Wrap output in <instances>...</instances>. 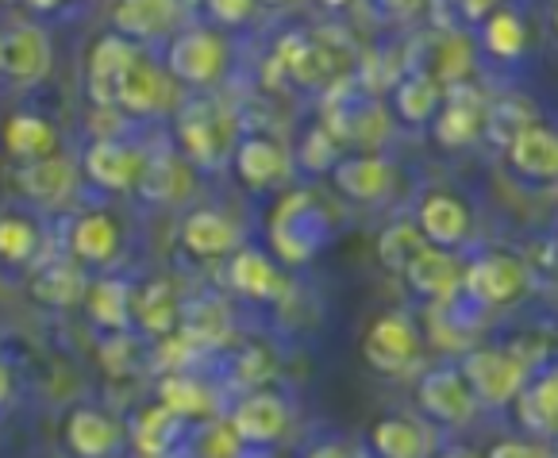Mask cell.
Returning a JSON list of instances; mask_svg holds the SVG:
<instances>
[{"label": "cell", "mask_w": 558, "mask_h": 458, "mask_svg": "<svg viewBox=\"0 0 558 458\" xmlns=\"http://www.w3.org/2000/svg\"><path fill=\"white\" fill-rule=\"evenodd\" d=\"M328 213L313 189H293L270 213V246L286 266H308L316 251L328 243Z\"/></svg>", "instance_id": "6da1fadb"}, {"label": "cell", "mask_w": 558, "mask_h": 458, "mask_svg": "<svg viewBox=\"0 0 558 458\" xmlns=\"http://www.w3.org/2000/svg\"><path fill=\"white\" fill-rule=\"evenodd\" d=\"M178 143L181 158H190L201 170H216V166L231 162L235 150V120L228 108L213 105V100H193V105L178 108Z\"/></svg>", "instance_id": "7a4b0ae2"}, {"label": "cell", "mask_w": 558, "mask_h": 458, "mask_svg": "<svg viewBox=\"0 0 558 458\" xmlns=\"http://www.w3.org/2000/svg\"><path fill=\"white\" fill-rule=\"evenodd\" d=\"M459 374L470 385V393H474V401L493 405V409L512 405L527 385L524 359L505 351V347H470L462 354Z\"/></svg>", "instance_id": "3957f363"}, {"label": "cell", "mask_w": 558, "mask_h": 458, "mask_svg": "<svg viewBox=\"0 0 558 458\" xmlns=\"http://www.w3.org/2000/svg\"><path fill=\"white\" fill-rule=\"evenodd\" d=\"M462 293L482 309H505L527 293V266L509 251H485L462 266Z\"/></svg>", "instance_id": "277c9868"}, {"label": "cell", "mask_w": 558, "mask_h": 458, "mask_svg": "<svg viewBox=\"0 0 558 458\" xmlns=\"http://www.w3.org/2000/svg\"><path fill=\"white\" fill-rule=\"evenodd\" d=\"M166 70L178 85H216L228 70V43L208 27H190L178 32L166 50Z\"/></svg>", "instance_id": "5b68a950"}, {"label": "cell", "mask_w": 558, "mask_h": 458, "mask_svg": "<svg viewBox=\"0 0 558 458\" xmlns=\"http://www.w3.org/2000/svg\"><path fill=\"white\" fill-rule=\"evenodd\" d=\"M181 85L170 77V70L158 62H150L147 55H140L132 62V70L123 74L120 97H116V112L128 116H162L181 108Z\"/></svg>", "instance_id": "8992f818"}, {"label": "cell", "mask_w": 558, "mask_h": 458, "mask_svg": "<svg viewBox=\"0 0 558 458\" xmlns=\"http://www.w3.org/2000/svg\"><path fill=\"white\" fill-rule=\"evenodd\" d=\"M278 65L301 89H336L347 74L343 55L313 35H286V43L278 47Z\"/></svg>", "instance_id": "52a82bcc"}, {"label": "cell", "mask_w": 558, "mask_h": 458, "mask_svg": "<svg viewBox=\"0 0 558 458\" xmlns=\"http://www.w3.org/2000/svg\"><path fill=\"white\" fill-rule=\"evenodd\" d=\"M420 351H424V343H420L416 324L401 312L378 316L369 324L366 339H362V354L378 374H404V370L416 366Z\"/></svg>", "instance_id": "ba28073f"}, {"label": "cell", "mask_w": 558, "mask_h": 458, "mask_svg": "<svg viewBox=\"0 0 558 458\" xmlns=\"http://www.w3.org/2000/svg\"><path fill=\"white\" fill-rule=\"evenodd\" d=\"M505 166L520 185L550 189L558 185V128L547 123H527L517 140L505 147Z\"/></svg>", "instance_id": "9c48e42d"}, {"label": "cell", "mask_w": 558, "mask_h": 458, "mask_svg": "<svg viewBox=\"0 0 558 458\" xmlns=\"http://www.w3.org/2000/svg\"><path fill=\"white\" fill-rule=\"evenodd\" d=\"M416 405L424 417H432L436 424H447V427L470 424L477 409L474 393H470V385L462 382V374L454 366L427 370L416 382Z\"/></svg>", "instance_id": "30bf717a"}, {"label": "cell", "mask_w": 558, "mask_h": 458, "mask_svg": "<svg viewBox=\"0 0 558 458\" xmlns=\"http://www.w3.org/2000/svg\"><path fill=\"white\" fill-rule=\"evenodd\" d=\"M135 58H140V47L123 35H105L93 43L89 58H85V93H89L93 108H116L123 74L132 70Z\"/></svg>", "instance_id": "8fae6325"}, {"label": "cell", "mask_w": 558, "mask_h": 458, "mask_svg": "<svg viewBox=\"0 0 558 458\" xmlns=\"http://www.w3.org/2000/svg\"><path fill=\"white\" fill-rule=\"evenodd\" d=\"M331 185H336V193H343L347 201H354V205H381V201H389V193H393L397 170L378 150H362V155L339 158V166L331 170Z\"/></svg>", "instance_id": "7c38bea8"}, {"label": "cell", "mask_w": 558, "mask_h": 458, "mask_svg": "<svg viewBox=\"0 0 558 458\" xmlns=\"http://www.w3.org/2000/svg\"><path fill=\"white\" fill-rule=\"evenodd\" d=\"M416 228L427 239V246L459 251L474 231V216H470L466 201H459L447 189H432L416 208Z\"/></svg>", "instance_id": "4fadbf2b"}, {"label": "cell", "mask_w": 558, "mask_h": 458, "mask_svg": "<svg viewBox=\"0 0 558 458\" xmlns=\"http://www.w3.org/2000/svg\"><path fill=\"white\" fill-rule=\"evenodd\" d=\"M228 424H231V432L239 435L243 447H266V443L286 435L289 405H286V397H278V393L255 389V393H246L243 401L231 409Z\"/></svg>", "instance_id": "5bb4252c"}, {"label": "cell", "mask_w": 558, "mask_h": 458, "mask_svg": "<svg viewBox=\"0 0 558 458\" xmlns=\"http://www.w3.org/2000/svg\"><path fill=\"white\" fill-rule=\"evenodd\" d=\"M485 135V100L466 89H447L444 108L432 120V140L444 150H466Z\"/></svg>", "instance_id": "9a60e30c"}, {"label": "cell", "mask_w": 558, "mask_h": 458, "mask_svg": "<svg viewBox=\"0 0 558 458\" xmlns=\"http://www.w3.org/2000/svg\"><path fill=\"white\" fill-rule=\"evenodd\" d=\"M324 123L339 143H359L366 150H374L389 135V116L374 97H343L339 108H328Z\"/></svg>", "instance_id": "2e32d148"}, {"label": "cell", "mask_w": 558, "mask_h": 458, "mask_svg": "<svg viewBox=\"0 0 558 458\" xmlns=\"http://www.w3.org/2000/svg\"><path fill=\"white\" fill-rule=\"evenodd\" d=\"M231 170H235L239 185L274 189L289 178V155L281 143L266 140V135H243L231 150Z\"/></svg>", "instance_id": "e0dca14e"}, {"label": "cell", "mask_w": 558, "mask_h": 458, "mask_svg": "<svg viewBox=\"0 0 558 458\" xmlns=\"http://www.w3.org/2000/svg\"><path fill=\"white\" fill-rule=\"evenodd\" d=\"M54 65L50 35L35 24H20L4 32V74L20 85H39Z\"/></svg>", "instance_id": "ac0fdd59"}, {"label": "cell", "mask_w": 558, "mask_h": 458, "mask_svg": "<svg viewBox=\"0 0 558 458\" xmlns=\"http://www.w3.org/2000/svg\"><path fill=\"white\" fill-rule=\"evenodd\" d=\"M404 281L412 286V293L424 297L432 304H451L462 293V262L451 251L439 246H424V254L412 258V266L404 270Z\"/></svg>", "instance_id": "d6986e66"}, {"label": "cell", "mask_w": 558, "mask_h": 458, "mask_svg": "<svg viewBox=\"0 0 558 458\" xmlns=\"http://www.w3.org/2000/svg\"><path fill=\"white\" fill-rule=\"evenodd\" d=\"M82 162L93 185L120 193V189H135V181H140L143 150H135L132 143H123V140H93L89 147H85Z\"/></svg>", "instance_id": "ffe728a7"}, {"label": "cell", "mask_w": 558, "mask_h": 458, "mask_svg": "<svg viewBox=\"0 0 558 458\" xmlns=\"http://www.w3.org/2000/svg\"><path fill=\"white\" fill-rule=\"evenodd\" d=\"M181 0H116L112 9V27L116 35L132 43L162 39L178 27L181 20Z\"/></svg>", "instance_id": "44dd1931"}, {"label": "cell", "mask_w": 558, "mask_h": 458, "mask_svg": "<svg viewBox=\"0 0 558 458\" xmlns=\"http://www.w3.org/2000/svg\"><path fill=\"white\" fill-rule=\"evenodd\" d=\"M181 243L193 258H223V254H235L243 236H239V224L231 216L216 213V208H193L181 224Z\"/></svg>", "instance_id": "7402d4cb"}, {"label": "cell", "mask_w": 558, "mask_h": 458, "mask_svg": "<svg viewBox=\"0 0 558 458\" xmlns=\"http://www.w3.org/2000/svg\"><path fill=\"white\" fill-rule=\"evenodd\" d=\"M16 189L27 201H35V205H47V208L66 205L77 189V170L58 155L39 158V162H24L16 170Z\"/></svg>", "instance_id": "603a6c76"}, {"label": "cell", "mask_w": 558, "mask_h": 458, "mask_svg": "<svg viewBox=\"0 0 558 458\" xmlns=\"http://www.w3.org/2000/svg\"><path fill=\"white\" fill-rule=\"evenodd\" d=\"M228 286L246 301H274V297H281L286 281H281L270 254L255 251V246H239L235 254H228Z\"/></svg>", "instance_id": "cb8c5ba5"}, {"label": "cell", "mask_w": 558, "mask_h": 458, "mask_svg": "<svg viewBox=\"0 0 558 458\" xmlns=\"http://www.w3.org/2000/svg\"><path fill=\"white\" fill-rule=\"evenodd\" d=\"M444 85L436 77L427 74V70H412V74L397 77L393 85V112L401 123L409 128H427V123L436 120V112L444 108Z\"/></svg>", "instance_id": "d4e9b609"}, {"label": "cell", "mask_w": 558, "mask_h": 458, "mask_svg": "<svg viewBox=\"0 0 558 458\" xmlns=\"http://www.w3.org/2000/svg\"><path fill=\"white\" fill-rule=\"evenodd\" d=\"M190 162L170 150H158V155H143V170H140V189L143 201H158V205H170V201H181V196H190Z\"/></svg>", "instance_id": "484cf974"}, {"label": "cell", "mask_w": 558, "mask_h": 458, "mask_svg": "<svg viewBox=\"0 0 558 458\" xmlns=\"http://www.w3.org/2000/svg\"><path fill=\"white\" fill-rule=\"evenodd\" d=\"M512 405H517L520 424L532 435H558V362L527 377L524 393Z\"/></svg>", "instance_id": "4316f807"}, {"label": "cell", "mask_w": 558, "mask_h": 458, "mask_svg": "<svg viewBox=\"0 0 558 458\" xmlns=\"http://www.w3.org/2000/svg\"><path fill=\"white\" fill-rule=\"evenodd\" d=\"M62 435L77 458H108L120 447V424L100 409H74L66 417Z\"/></svg>", "instance_id": "83f0119b"}, {"label": "cell", "mask_w": 558, "mask_h": 458, "mask_svg": "<svg viewBox=\"0 0 558 458\" xmlns=\"http://www.w3.org/2000/svg\"><path fill=\"white\" fill-rule=\"evenodd\" d=\"M181 309H185V304H181L178 289H173L170 281L158 278V281H147V286L135 293L132 320L147 332V336L166 339L181 327Z\"/></svg>", "instance_id": "f1b7e54d"}, {"label": "cell", "mask_w": 558, "mask_h": 458, "mask_svg": "<svg viewBox=\"0 0 558 458\" xmlns=\"http://www.w3.org/2000/svg\"><path fill=\"white\" fill-rule=\"evenodd\" d=\"M85 289L89 281H85L82 266L70 258H50L32 274V297L47 309H70V304L85 301Z\"/></svg>", "instance_id": "f546056e"}, {"label": "cell", "mask_w": 558, "mask_h": 458, "mask_svg": "<svg viewBox=\"0 0 558 458\" xmlns=\"http://www.w3.org/2000/svg\"><path fill=\"white\" fill-rule=\"evenodd\" d=\"M132 304H135V293L128 281L120 278H100L85 289V312L89 320L108 332V336H123L128 324H132Z\"/></svg>", "instance_id": "4dcf8cb0"}, {"label": "cell", "mask_w": 558, "mask_h": 458, "mask_svg": "<svg viewBox=\"0 0 558 458\" xmlns=\"http://www.w3.org/2000/svg\"><path fill=\"white\" fill-rule=\"evenodd\" d=\"M54 147H58V131L50 120H43V116H35V112L9 116V123H4V150H9L12 158H20V166L50 158Z\"/></svg>", "instance_id": "1f68e13d"}, {"label": "cell", "mask_w": 558, "mask_h": 458, "mask_svg": "<svg viewBox=\"0 0 558 458\" xmlns=\"http://www.w3.org/2000/svg\"><path fill=\"white\" fill-rule=\"evenodd\" d=\"M70 251L85 266H108L120 251V228L108 213H85L70 231Z\"/></svg>", "instance_id": "d6a6232c"}, {"label": "cell", "mask_w": 558, "mask_h": 458, "mask_svg": "<svg viewBox=\"0 0 558 458\" xmlns=\"http://www.w3.org/2000/svg\"><path fill=\"white\" fill-rule=\"evenodd\" d=\"M181 339L190 347H220L231 336V312L216 297H201L181 309Z\"/></svg>", "instance_id": "836d02e7"}, {"label": "cell", "mask_w": 558, "mask_h": 458, "mask_svg": "<svg viewBox=\"0 0 558 458\" xmlns=\"http://www.w3.org/2000/svg\"><path fill=\"white\" fill-rule=\"evenodd\" d=\"M477 27H482V50L493 58V62H517V58L527 50V24L520 20V12L497 9Z\"/></svg>", "instance_id": "e575fe53"}, {"label": "cell", "mask_w": 558, "mask_h": 458, "mask_svg": "<svg viewBox=\"0 0 558 458\" xmlns=\"http://www.w3.org/2000/svg\"><path fill=\"white\" fill-rule=\"evenodd\" d=\"M162 409H170L178 420H208L216 417V393L205 382L185 374H173L162 382Z\"/></svg>", "instance_id": "d590c367"}, {"label": "cell", "mask_w": 558, "mask_h": 458, "mask_svg": "<svg viewBox=\"0 0 558 458\" xmlns=\"http://www.w3.org/2000/svg\"><path fill=\"white\" fill-rule=\"evenodd\" d=\"M369 443L378 450V458H427V439L412 420L404 417H386L374 424Z\"/></svg>", "instance_id": "8d00e7d4"}, {"label": "cell", "mask_w": 558, "mask_h": 458, "mask_svg": "<svg viewBox=\"0 0 558 458\" xmlns=\"http://www.w3.org/2000/svg\"><path fill=\"white\" fill-rule=\"evenodd\" d=\"M427 239L420 236L416 224H389L386 231L378 236V262L386 266L389 274H404L412 266L416 254H424Z\"/></svg>", "instance_id": "74e56055"}, {"label": "cell", "mask_w": 558, "mask_h": 458, "mask_svg": "<svg viewBox=\"0 0 558 458\" xmlns=\"http://www.w3.org/2000/svg\"><path fill=\"white\" fill-rule=\"evenodd\" d=\"M527 123H535V108L527 105V97H501L485 105V140H501V147H509Z\"/></svg>", "instance_id": "f35d334b"}, {"label": "cell", "mask_w": 558, "mask_h": 458, "mask_svg": "<svg viewBox=\"0 0 558 458\" xmlns=\"http://www.w3.org/2000/svg\"><path fill=\"white\" fill-rule=\"evenodd\" d=\"M178 424H181V420L173 417L170 409H162V405H155V409H143L140 417H135V424H132V439H135V447H140V455L162 458L166 450H170L173 427H178Z\"/></svg>", "instance_id": "ab89813d"}, {"label": "cell", "mask_w": 558, "mask_h": 458, "mask_svg": "<svg viewBox=\"0 0 558 458\" xmlns=\"http://www.w3.org/2000/svg\"><path fill=\"white\" fill-rule=\"evenodd\" d=\"M339 158H343V143L331 135L328 123H316V128L304 131L301 147H296V166H301L304 173H328L331 178Z\"/></svg>", "instance_id": "60d3db41"}, {"label": "cell", "mask_w": 558, "mask_h": 458, "mask_svg": "<svg viewBox=\"0 0 558 458\" xmlns=\"http://www.w3.org/2000/svg\"><path fill=\"white\" fill-rule=\"evenodd\" d=\"M39 251V231L24 216H0V262L24 266Z\"/></svg>", "instance_id": "b9f144b4"}, {"label": "cell", "mask_w": 558, "mask_h": 458, "mask_svg": "<svg viewBox=\"0 0 558 458\" xmlns=\"http://www.w3.org/2000/svg\"><path fill=\"white\" fill-rule=\"evenodd\" d=\"M205 9H208V16H213L216 24L239 27V24H246V20L255 16L258 0H205Z\"/></svg>", "instance_id": "7bdbcfd3"}, {"label": "cell", "mask_w": 558, "mask_h": 458, "mask_svg": "<svg viewBox=\"0 0 558 458\" xmlns=\"http://www.w3.org/2000/svg\"><path fill=\"white\" fill-rule=\"evenodd\" d=\"M485 458H558V455L535 439H501V443H493Z\"/></svg>", "instance_id": "ee69618b"}, {"label": "cell", "mask_w": 558, "mask_h": 458, "mask_svg": "<svg viewBox=\"0 0 558 458\" xmlns=\"http://www.w3.org/2000/svg\"><path fill=\"white\" fill-rule=\"evenodd\" d=\"M374 9L386 20H393V24H412V20H420L432 9V0H374Z\"/></svg>", "instance_id": "f6af8a7d"}, {"label": "cell", "mask_w": 558, "mask_h": 458, "mask_svg": "<svg viewBox=\"0 0 558 458\" xmlns=\"http://www.w3.org/2000/svg\"><path fill=\"white\" fill-rule=\"evenodd\" d=\"M239 450H243V443H239V435L231 432L228 420L216 424L213 432L205 435V458H235Z\"/></svg>", "instance_id": "bcb514c9"}, {"label": "cell", "mask_w": 558, "mask_h": 458, "mask_svg": "<svg viewBox=\"0 0 558 458\" xmlns=\"http://www.w3.org/2000/svg\"><path fill=\"white\" fill-rule=\"evenodd\" d=\"M239 374H243V382H251V385L270 382V374H274L270 351H263V347H251V351L239 359Z\"/></svg>", "instance_id": "7dc6e473"}, {"label": "cell", "mask_w": 558, "mask_h": 458, "mask_svg": "<svg viewBox=\"0 0 558 458\" xmlns=\"http://www.w3.org/2000/svg\"><path fill=\"white\" fill-rule=\"evenodd\" d=\"M462 12H466L470 24H482L485 16H493V12L501 9V0H459Z\"/></svg>", "instance_id": "c3c4849f"}, {"label": "cell", "mask_w": 558, "mask_h": 458, "mask_svg": "<svg viewBox=\"0 0 558 458\" xmlns=\"http://www.w3.org/2000/svg\"><path fill=\"white\" fill-rule=\"evenodd\" d=\"M304 458H354V455L347 443H320V447H313Z\"/></svg>", "instance_id": "681fc988"}, {"label": "cell", "mask_w": 558, "mask_h": 458, "mask_svg": "<svg viewBox=\"0 0 558 458\" xmlns=\"http://www.w3.org/2000/svg\"><path fill=\"white\" fill-rule=\"evenodd\" d=\"M12 389H16V377H12L9 362H0V409L12 401Z\"/></svg>", "instance_id": "f907efd6"}, {"label": "cell", "mask_w": 558, "mask_h": 458, "mask_svg": "<svg viewBox=\"0 0 558 458\" xmlns=\"http://www.w3.org/2000/svg\"><path fill=\"white\" fill-rule=\"evenodd\" d=\"M27 4H32L35 12H54L58 4H62V0H27Z\"/></svg>", "instance_id": "816d5d0a"}, {"label": "cell", "mask_w": 558, "mask_h": 458, "mask_svg": "<svg viewBox=\"0 0 558 458\" xmlns=\"http://www.w3.org/2000/svg\"><path fill=\"white\" fill-rule=\"evenodd\" d=\"M258 4H266V9H293L301 0H258Z\"/></svg>", "instance_id": "f5cc1de1"}, {"label": "cell", "mask_w": 558, "mask_h": 458, "mask_svg": "<svg viewBox=\"0 0 558 458\" xmlns=\"http://www.w3.org/2000/svg\"><path fill=\"white\" fill-rule=\"evenodd\" d=\"M324 9H331V12H339V9H351L354 0H320Z\"/></svg>", "instance_id": "db71d44e"}, {"label": "cell", "mask_w": 558, "mask_h": 458, "mask_svg": "<svg viewBox=\"0 0 558 458\" xmlns=\"http://www.w3.org/2000/svg\"><path fill=\"white\" fill-rule=\"evenodd\" d=\"M439 458H474V455H466V450H447V455H439Z\"/></svg>", "instance_id": "11a10c76"}, {"label": "cell", "mask_w": 558, "mask_h": 458, "mask_svg": "<svg viewBox=\"0 0 558 458\" xmlns=\"http://www.w3.org/2000/svg\"><path fill=\"white\" fill-rule=\"evenodd\" d=\"M0 74H4V32H0Z\"/></svg>", "instance_id": "9f6ffc18"}, {"label": "cell", "mask_w": 558, "mask_h": 458, "mask_svg": "<svg viewBox=\"0 0 558 458\" xmlns=\"http://www.w3.org/2000/svg\"><path fill=\"white\" fill-rule=\"evenodd\" d=\"M550 24H555V32H558V9H555V20H550Z\"/></svg>", "instance_id": "6f0895ef"}, {"label": "cell", "mask_w": 558, "mask_h": 458, "mask_svg": "<svg viewBox=\"0 0 558 458\" xmlns=\"http://www.w3.org/2000/svg\"><path fill=\"white\" fill-rule=\"evenodd\" d=\"M555 439H558V435H555ZM555 455H558V443H555Z\"/></svg>", "instance_id": "680465c9"}]
</instances>
